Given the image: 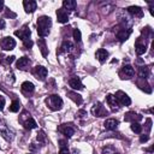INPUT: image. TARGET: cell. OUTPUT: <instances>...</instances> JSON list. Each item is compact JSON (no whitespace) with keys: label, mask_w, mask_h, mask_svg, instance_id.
<instances>
[{"label":"cell","mask_w":154,"mask_h":154,"mask_svg":"<svg viewBox=\"0 0 154 154\" xmlns=\"http://www.w3.org/2000/svg\"><path fill=\"white\" fill-rule=\"evenodd\" d=\"M14 59H16V57H14V55H11V57H5V60H2L1 63H2V64L8 65V64H12V63L14 61Z\"/></svg>","instance_id":"33"},{"label":"cell","mask_w":154,"mask_h":154,"mask_svg":"<svg viewBox=\"0 0 154 154\" xmlns=\"http://www.w3.org/2000/svg\"><path fill=\"white\" fill-rule=\"evenodd\" d=\"M0 132H1V136H2L6 141H12V140H13V137H14L13 131H12L8 126L0 125Z\"/></svg>","instance_id":"8"},{"label":"cell","mask_w":154,"mask_h":154,"mask_svg":"<svg viewBox=\"0 0 154 154\" xmlns=\"http://www.w3.org/2000/svg\"><path fill=\"white\" fill-rule=\"evenodd\" d=\"M114 96H116L118 103H120V105H123V106H129V105L131 103V100H130V97L128 96V94H125V93L122 91V90H118Z\"/></svg>","instance_id":"4"},{"label":"cell","mask_w":154,"mask_h":154,"mask_svg":"<svg viewBox=\"0 0 154 154\" xmlns=\"http://www.w3.org/2000/svg\"><path fill=\"white\" fill-rule=\"evenodd\" d=\"M130 35H131V29H120L117 32V38L120 42H124V41H126L129 38Z\"/></svg>","instance_id":"12"},{"label":"cell","mask_w":154,"mask_h":154,"mask_svg":"<svg viewBox=\"0 0 154 154\" xmlns=\"http://www.w3.org/2000/svg\"><path fill=\"white\" fill-rule=\"evenodd\" d=\"M149 75H150V69H149L148 66H141V67L138 69V76H140L141 78L146 79V78L149 77Z\"/></svg>","instance_id":"23"},{"label":"cell","mask_w":154,"mask_h":154,"mask_svg":"<svg viewBox=\"0 0 154 154\" xmlns=\"http://www.w3.org/2000/svg\"><path fill=\"white\" fill-rule=\"evenodd\" d=\"M23 42H26V41H29L30 40V35H31V32H30V29L28 28V25H24L20 30H17L16 32H14Z\"/></svg>","instance_id":"5"},{"label":"cell","mask_w":154,"mask_h":154,"mask_svg":"<svg viewBox=\"0 0 154 154\" xmlns=\"http://www.w3.org/2000/svg\"><path fill=\"white\" fill-rule=\"evenodd\" d=\"M69 85H70L72 89H75V90H81V89H83V84H82L81 79L77 78V77H72V78H70V81H69Z\"/></svg>","instance_id":"13"},{"label":"cell","mask_w":154,"mask_h":154,"mask_svg":"<svg viewBox=\"0 0 154 154\" xmlns=\"http://www.w3.org/2000/svg\"><path fill=\"white\" fill-rule=\"evenodd\" d=\"M47 73H48V71H47V69L43 67V66H36V67L34 69V75H35L36 78L40 79V81H43V79L47 77Z\"/></svg>","instance_id":"9"},{"label":"cell","mask_w":154,"mask_h":154,"mask_svg":"<svg viewBox=\"0 0 154 154\" xmlns=\"http://www.w3.org/2000/svg\"><path fill=\"white\" fill-rule=\"evenodd\" d=\"M134 73H135V70H134V67L131 66V65H125V66H123V69L119 71V76H120V78H125V79H128V78H131L132 76H134Z\"/></svg>","instance_id":"6"},{"label":"cell","mask_w":154,"mask_h":154,"mask_svg":"<svg viewBox=\"0 0 154 154\" xmlns=\"http://www.w3.org/2000/svg\"><path fill=\"white\" fill-rule=\"evenodd\" d=\"M146 128H147L148 131L150 130V128H152V120H150V119H147V125H146Z\"/></svg>","instance_id":"38"},{"label":"cell","mask_w":154,"mask_h":154,"mask_svg":"<svg viewBox=\"0 0 154 154\" xmlns=\"http://www.w3.org/2000/svg\"><path fill=\"white\" fill-rule=\"evenodd\" d=\"M67 96L73 101L76 102L77 105H81L82 103V96L79 94H77L76 91H67Z\"/></svg>","instance_id":"25"},{"label":"cell","mask_w":154,"mask_h":154,"mask_svg":"<svg viewBox=\"0 0 154 154\" xmlns=\"http://www.w3.org/2000/svg\"><path fill=\"white\" fill-rule=\"evenodd\" d=\"M124 119H125V122H131V123H134V122L141 120V119H142V116H141V114H137V113H135V112H128V113L124 116Z\"/></svg>","instance_id":"15"},{"label":"cell","mask_w":154,"mask_h":154,"mask_svg":"<svg viewBox=\"0 0 154 154\" xmlns=\"http://www.w3.org/2000/svg\"><path fill=\"white\" fill-rule=\"evenodd\" d=\"M37 45H38V48H40V51H41L42 55L46 58V57L48 55V48H47V45H46V41H45V38H38V41H37Z\"/></svg>","instance_id":"21"},{"label":"cell","mask_w":154,"mask_h":154,"mask_svg":"<svg viewBox=\"0 0 154 154\" xmlns=\"http://www.w3.org/2000/svg\"><path fill=\"white\" fill-rule=\"evenodd\" d=\"M2 7H4V1H2V0H0V11L2 10Z\"/></svg>","instance_id":"43"},{"label":"cell","mask_w":154,"mask_h":154,"mask_svg":"<svg viewBox=\"0 0 154 154\" xmlns=\"http://www.w3.org/2000/svg\"><path fill=\"white\" fill-rule=\"evenodd\" d=\"M78 114H79V117H84V114H87V113H85V111H79Z\"/></svg>","instance_id":"42"},{"label":"cell","mask_w":154,"mask_h":154,"mask_svg":"<svg viewBox=\"0 0 154 154\" xmlns=\"http://www.w3.org/2000/svg\"><path fill=\"white\" fill-rule=\"evenodd\" d=\"M118 124H119L118 120H117V119H113V118L106 119L105 123H103V125H105V128H106L107 130H116L117 126H118Z\"/></svg>","instance_id":"18"},{"label":"cell","mask_w":154,"mask_h":154,"mask_svg":"<svg viewBox=\"0 0 154 154\" xmlns=\"http://www.w3.org/2000/svg\"><path fill=\"white\" fill-rule=\"evenodd\" d=\"M95 57H96V59H97L100 63H105L106 59L108 58V52H107L106 49H103V48H99V49L96 51V53H95Z\"/></svg>","instance_id":"14"},{"label":"cell","mask_w":154,"mask_h":154,"mask_svg":"<svg viewBox=\"0 0 154 154\" xmlns=\"http://www.w3.org/2000/svg\"><path fill=\"white\" fill-rule=\"evenodd\" d=\"M23 125H24V128L26 129V130H32V129H35L36 128V122L30 117L29 119H26L25 122H23Z\"/></svg>","instance_id":"27"},{"label":"cell","mask_w":154,"mask_h":154,"mask_svg":"<svg viewBox=\"0 0 154 154\" xmlns=\"http://www.w3.org/2000/svg\"><path fill=\"white\" fill-rule=\"evenodd\" d=\"M135 51H136L137 55H142V54H144V53H146V51H147L146 43H141V42H140V40H138V41L136 42V45H135Z\"/></svg>","instance_id":"22"},{"label":"cell","mask_w":154,"mask_h":154,"mask_svg":"<svg viewBox=\"0 0 154 154\" xmlns=\"http://www.w3.org/2000/svg\"><path fill=\"white\" fill-rule=\"evenodd\" d=\"M19 108H20V102H19V100H13V101L11 102V105H10V112L16 113V112L19 111Z\"/></svg>","instance_id":"29"},{"label":"cell","mask_w":154,"mask_h":154,"mask_svg":"<svg viewBox=\"0 0 154 154\" xmlns=\"http://www.w3.org/2000/svg\"><path fill=\"white\" fill-rule=\"evenodd\" d=\"M24 43V46L26 47V48H31L32 47V41L31 40H29V41H26V42H23Z\"/></svg>","instance_id":"36"},{"label":"cell","mask_w":154,"mask_h":154,"mask_svg":"<svg viewBox=\"0 0 154 154\" xmlns=\"http://www.w3.org/2000/svg\"><path fill=\"white\" fill-rule=\"evenodd\" d=\"M91 113L95 116V117H103V116H107V111H106V108L100 103V102H97V103H95L93 107H91Z\"/></svg>","instance_id":"7"},{"label":"cell","mask_w":154,"mask_h":154,"mask_svg":"<svg viewBox=\"0 0 154 154\" xmlns=\"http://www.w3.org/2000/svg\"><path fill=\"white\" fill-rule=\"evenodd\" d=\"M23 6H24V10H25L26 13H32L36 10L37 4L34 0H24L23 1Z\"/></svg>","instance_id":"10"},{"label":"cell","mask_w":154,"mask_h":154,"mask_svg":"<svg viewBox=\"0 0 154 154\" xmlns=\"http://www.w3.org/2000/svg\"><path fill=\"white\" fill-rule=\"evenodd\" d=\"M37 141H40V142H42V143L46 142V135H45V132H43L42 130L37 132Z\"/></svg>","instance_id":"34"},{"label":"cell","mask_w":154,"mask_h":154,"mask_svg":"<svg viewBox=\"0 0 154 154\" xmlns=\"http://www.w3.org/2000/svg\"><path fill=\"white\" fill-rule=\"evenodd\" d=\"M148 138H149V137H148L147 135H142V136L140 137V141H141V142H146V141H148Z\"/></svg>","instance_id":"39"},{"label":"cell","mask_w":154,"mask_h":154,"mask_svg":"<svg viewBox=\"0 0 154 154\" xmlns=\"http://www.w3.org/2000/svg\"><path fill=\"white\" fill-rule=\"evenodd\" d=\"M59 131L63 132V135H65L66 137H71L73 134H75V130L72 126L67 125V124H63L60 128H59Z\"/></svg>","instance_id":"16"},{"label":"cell","mask_w":154,"mask_h":154,"mask_svg":"<svg viewBox=\"0 0 154 154\" xmlns=\"http://www.w3.org/2000/svg\"><path fill=\"white\" fill-rule=\"evenodd\" d=\"M6 17H16V14L13 12H11V11H7L6 12Z\"/></svg>","instance_id":"40"},{"label":"cell","mask_w":154,"mask_h":154,"mask_svg":"<svg viewBox=\"0 0 154 154\" xmlns=\"http://www.w3.org/2000/svg\"><path fill=\"white\" fill-rule=\"evenodd\" d=\"M22 90L24 91V93H32L34 90H35V85L31 83V82H29V81H26V82H23L22 83Z\"/></svg>","instance_id":"24"},{"label":"cell","mask_w":154,"mask_h":154,"mask_svg":"<svg viewBox=\"0 0 154 154\" xmlns=\"http://www.w3.org/2000/svg\"><path fill=\"white\" fill-rule=\"evenodd\" d=\"M59 154H70V153H69V149H67V147H66V146H63V147H60V152H59Z\"/></svg>","instance_id":"35"},{"label":"cell","mask_w":154,"mask_h":154,"mask_svg":"<svg viewBox=\"0 0 154 154\" xmlns=\"http://www.w3.org/2000/svg\"><path fill=\"white\" fill-rule=\"evenodd\" d=\"M106 101H107V103H108L112 108H117V106H118V101H117V99H116L114 95L108 94V95L106 96Z\"/></svg>","instance_id":"28"},{"label":"cell","mask_w":154,"mask_h":154,"mask_svg":"<svg viewBox=\"0 0 154 154\" xmlns=\"http://www.w3.org/2000/svg\"><path fill=\"white\" fill-rule=\"evenodd\" d=\"M102 154H117V153H116V149L112 146H107V147L102 148Z\"/></svg>","instance_id":"31"},{"label":"cell","mask_w":154,"mask_h":154,"mask_svg":"<svg viewBox=\"0 0 154 154\" xmlns=\"http://www.w3.org/2000/svg\"><path fill=\"white\" fill-rule=\"evenodd\" d=\"M73 48L75 47H73L72 42H70V41H64L61 45V52H64V53H71L73 51Z\"/></svg>","instance_id":"26"},{"label":"cell","mask_w":154,"mask_h":154,"mask_svg":"<svg viewBox=\"0 0 154 154\" xmlns=\"http://www.w3.org/2000/svg\"><path fill=\"white\" fill-rule=\"evenodd\" d=\"M0 47L4 51H11V49H13L16 47V41L11 36H6L0 41Z\"/></svg>","instance_id":"3"},{"label":"cell","mask_w":154,"mask_h":154,"mask_svg":"<svg viewBox=\"0 0 154 154\" xmlns=\"http://www.w3.org/2000/svg\"><path fill=\"white\" fill-rule=\"evenodd\" d=\"M63 6H64V10L66 11H75L76 10V6H77V2L75 0H64L63 1Z\"/></svg>","instance_id":"19"},{"label":"cell","mask_w":154,"mask_h":154,"mask_svg":"<svg viewBox=\"0 0 154 154\" xmlns=\"http://www.w3.org/2000/svg\"><path fill=\"white\" fill-rule=\"evenodd\" d=\"M5 25H6V24H5V20H4V19H0V30L4 29Z\"/></svg>","instance_id":"41"},{"label":"cell","mask_w":154,"mask_h":154,"mask_svg":"<svg viewBox=\"0 0 154 154\" xmlns=\"http://www.w3.org/2000/svg\"><path fill=\"white\" fill-rule=\"evenodd\" d=\"M57 18L59 23H67L69 20V13L64 8H58L57 10Z\"/></svg>","instance_id":"11"},{"label":"cell","mask_w":154,"mask_h":154,"mask_svg":"<svg viewBox=\"0 0 154 154\" xmlns=\"http://www.w3.org/2000/svg\"><path fill=\"white\" fill-rule=\"evenodd\" d=\"M46 103L47 106L52 109V111H59L63 107V99L59 96V95H49L47 99H46Z\"/></svg>","instance_id":"2"},{"label":"cell","mask_w":154,"mask_h":154,"mask_svg":"<svg viewBox=\"0 0 154 154\" xmlns=\"http://www.w3.org/2000/svg\"><path fill=\"white\" fill-rule=\"evenodd\" d=\"M29 63H30L29 58H26V57H22V58H19V59L17 60L16 66H17V69H18V70H25V69L28 67Z\"/></svg>","instance_id":"17"},{"label":"cell","mask_w":154,"mask_h":154,"mask_svg":"<svg viewBox=\"0 0 154 154\" xmlns=\"http://www.w3.org/2000/svg\"><path fill=\"white\" fill-rule=\"evenodd\" d=\"M4 106H5V99L4 97H0V111L4 109Z\"/></svg>","instance_id":"37"},{"label":"cell","mask_w":154,"mask_h":154,"mask_svg":"<svg viewBox=\"0 0 154 154\" xmlns=\"http://www.w3.org/2000/svg\"><path fill=\"white\" fill-rule=\"evenodd\" d=\"M131 130H132L135 134H141V131H142V125H141L138 122H134V123H131Z\"/></svg>","instance_id":"30"},{"label":"cell","mask_w":154,"mask_h":154,"mask_svg":"<svg viewBox=\"0 0 154 154\" xmlns=\"http://www.w3.org/2000/svg\"><path fill=\"white\" fill-rule=\"evenodd\" d=\"M128 12H129L130 14L135 16V17H142V16H143V11H142V8L138 7V6H130V7L128 8Z\"/></svg>","instance_id":"20"},{"label":"cell","mask_w":154,"mask_h":154,"mask_svg":"<svg viewBox=\"0 0 154 154\" xmlns=\"http://www.w3.org/2000/svg\"><path fill=\"white\" fill-rule=\"evenodd\" d=\"M52 25V20L48 16H41L37 19V34L41 37H45L49 34V28Z\"/></svg>","instance_id":"1"},{"label":"cell","mask_w":154,"mask_h":154,"mask_svg":"<svg viewBox=\"0 0 154 154\" xmlns=\"http://www.w3.org/2000/svg\"><path fill=\"white\" fill-rule=\"evenodd\" d=\"M73 38H75L76 42H81L82 36H81V31H79V29H75V30H73Z\"/></svg>","instance_id":"32"}]
</instances>
